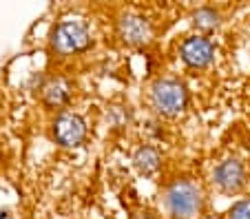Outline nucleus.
<instances>
[{
  "label": "nucleus",
  "instance_id": "nucleus-3",
  "mask_svg": "<svg viewBox=\"0 0 250 219\" xmlns=\"http://www.w3.org/2000/svg\"><path fill=\"white\" fill-rule=\"evenodd\" d=\"M86 44H89V29L82 20H62L51 34V49L60 56L82 51Z\"/></svg>",
  "mask_w": 250,
  "mask_h": 219
},
{
  "label": "nucleus",
  "instance_id": "nucleus-9",
  "mask_svg": "<svg viewBox=\"0 0 250 219\" xmlns=\"http://www.w3.org/2000/svg\"><path fill=\"white\" fill-rule=\"evenodd\" d=\"M133 164H135V168L142 175H153V173H157V168L162 164V155L153 146H142L133 155Z\"/></svg>",
  "mask_w": 250,
  "mask_h": 219
},
{
  "label": "nucleus",
  "instance_id": "nucleus-7",
  "mask_svg": "<svg viewBox=\"0 0 250 219\" xmlns=\"http://www.w3.org/2000/svg\"><path fill=\"white\" fill-rule=\"evenodd\" d=\"M180 56L182 60L193 69H206L208 64L212 62L215 58V47L208 38H202V36H190L182 42L180 49Z\"/></svg>",
  "mask_w": 250,
  "mask_h": 219
},
{
  "label": "nucleus",
  "instance_id": "nucleus-10",
  "mask_svg": "<svg viewBox=\"0 0 250 219\" xmlns=\"http://www.w3.org/2000/svg\"><path fill=\"white\" fill-rule=\"evenodd\" d=\"M219 22H222V16L219 11L210 9V7H202L193 14V24L202 31H212V29H217Z\"/></svg>",
  "mask_w": 250,
  "mask_h": 219
},
{
  "label": "nucleus",
  "instance_id": "nucleus-8",
  "mask_svg": "<svg viewBox=\"0 0 250 219\" xmlns=\"http://www.w3.org/2000/svg\"><path fill=\"white\" fill-rule=\"evenodd\" d=\"M69 100V82L64 78H51L42 86V102L51 109H58Z\"/></svg>",
  "mask_w": 250,
  "mask_h": 219
},
{
  "label": "nucleus",
  "instance_id": "nucleus-5",
  "mask_svg": "<svg viewBox=\"0 0 250 219\" xmlns=\"http://www.w3.org/2000/svg\"><path fill=\"white\" fill-rule=\"evenodd\" d=\"M118 36L131 47H142L153 40V27L144 16L122 14L118 18Z\"/></svg>",
  "mask_w": 250,
  "mask_h": 219
},
{
  "label": "nucleus",
  "instance_id": "nucleus-12",
  "mask_svg": "<svg viewBox=\"0 0 250 219\" xmlns=\"http://www.w3.org/2000/svg\"><path fill=\"white\" fill-rule=\"evenodd\" d=\"M131 219H155V217H153L151 213H135Z\"/></svg>",
  "mask_w": 250,
  "mask_h": 219
},
{
  "label": "nucleus",
  "instance_id": "nucleus-13",
  "mask_svg": "<svg viewBox=\"0 0 250 219\" xmlns=\"http://www.w3.org/2000/svg\"><path fill=\"white\" fill-rule=\"evenodd\" d=\"M0 219H7V213H5V210H2V213H0Z\"/></svg>",
  "mask_w": 250,
  "mask_h": 219
},
{
  "label": "nucleus",
  "instance_id": "nucleus-4",
  "mask_svg": "<svg viewBox=\"0 0 250 219\" xmlns=\"http://www.w3.org/2000/svg\"><path fill=\"white\" fill-rule=\"evenodd\" d=\"M53 138L60 146L73 148L80 146L86 138V122L82 115L73 113V111H64L56 118L53 122Z\"/></svg>",
  "mask_w": 250,
  "mask_h": 219
},
{
  "label": "nucleus",
  "instance_id": "nucleus-1",
  "mask_svg": "<svg viewBox=\"0 0 250 219\" xmlns=\"http://www.w3.org/2000/svg\"><path fill=\"white\" fill-rule=\"evenodd\" d=\"M164 201L173 219H195L202 210L204 193L195 181L190 179H177L166 188Z\"/></svg>",
  "mask_w": 250,
  "mask_h": 219
},
{
  "label": "nucleus",
  "instance_id": "nucleus-11",
  "mask_svg": "<svg viewBox=\"0 0 250 219\" xmlns=\"http://www.w3.org/2000/svg\"><path fill=\"white\" fill-rule=\"evenodd\" d=\"M228 219H250V199H241L228 210Z\"/></svg>",
  "mask_w": 250,
  "mask_h": 219
},
{
  "label": "nucleus",
  "instance_id": "nucleus-2",
  "mask_svg": "<svg viewBox=\"0 0 250 219\" xmlns=\"http://www.w3.org/2000/svg\"><path fill=\"white\" fill-rule=\"evenodd\" d=\"M151 104L162 115H180L188 104V91L184 82L175 78H160L151 86Z\"/></svg>",
  "mask_w": 250,
  "mask_h": 219
},
{
  "label": "nucleus",
  "instance_id": "nucleus-6",
  "mask_svg": "<svg viewBox=\"0 0 250 219\" xmlns=\"http://www.w3.org/2000/svg\"><path fill=\"white\" fill-rule=\"evenodd\" d=\"M212 179H215V184L219 186L222 193H228V195L239 193L246 184V166L235 158L224 159V162H219L215 166Z\"/></svg>",
  "mask_w": 250,
  "mask_h": 219
}]
</instances>
